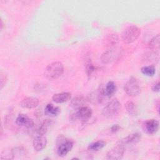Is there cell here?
<instances>
[{
    "instance_id": "277c9868",
    "label": "cell",
    "mask_w": 160,
    "mask_h": 160,
    "mask_svg": "<svg viewBox=\"0 0 160 160\" xmlns=\"http://www.w3.org/2000/svg\"><path fill=\"white\" fill-rule=\"evenodd\" d=\"M141 33L139 28L136 26H130L126 28L122 33V41L126 44H130L138 39Z\"/></svg>"
},
{
    "instance_id": "7402d4cb",
    "label": "cell",
    "mask_w": 160,
    "mask_h": 160,
    "mask_svg": "<svg viewBox=\"0 0 160 160\" xmlns=\"http://www.w3.org/2000/svg\"><path fill=\"white\" fill-rule=\"evenodd\" d=\"M105 146H106V142L104 141L99 140L96 142L91 143L88 146V149L89 151H99V150L101 149L102 148H103Z\"/></svg>"
},
{
    "instance_id": "f1b7e54d",
    "label": "cell",
    "mask_w": 160,
    "mask_h": 160,
    "mask_svg": "<svg viewBox=\"0 0 160 160\" xmlns=\"http://www.w3.org/2000/svg\"><path fill=\"white\" fill-rule=\"evenodd\" d=\"M121 129V126L118 124H114L111 128V131L112 133L116 132L117 131H118L119 130H120Z\"/></svg>"
},
{
    "instance_id": "d4e9b609",
    "label": "cell",
    "mask_w": 160,
    "mask_h": 160,
    "mask_svg": "<svg viewBox=\"0 0 160 160\" xmlns=\"http://www.w3.org/2000/svg\"><path fill=\"white\" fill-rule=\"evenodd\" d=\"M99 68L94 66L91 62H89L86 65V72L88 76H91L96 71L99 70Z\"/></svg>"
},
{
    "instance_id": "83f0119b",
    "label": "cell",
    "mask_w": 160,
    "mask_h": 160,
    "mask_svg": "<svg viewBox=\"0 0 160 160\" xmlns=\"http://www.w3.org/2000/svg\"><path fill=\"white\" fill-rule=\"evenodd\" d=\"M159 81H157L156 82H154L152 87H151V89L153 92H159Z\"/></svg>"
},
{
    "instance_id": "7a4b0ae2",
    "label": "cell",
    "mask_w": 160,
    "mask_h": 160,
    "mask_svg": "<svg viewBox=\"0 0 160 160\" xmlns=\"http://www.w3.org/2000/svg\"><path fill=\"white\" fill-rule=\"evenodd\" d=\"M122 55V49L119 47L109 48L104 51L101 57V61L104 64H111L118 61Z\"/></svg>"
},
{
    "instance_id": "2e32d148",
    "label": "cell",
    "mask_w": 160,
    "mask_h": 160,
    "mask_svg": "<svg viewBox=\"0 0 160 160\" xmlns=\"http://www.w3.org/2000/svg\"><path fill=\"white\" fill-rule=\"evenodd\" d=\"M104 96V94L103 88H101L98 91L91 93L88 97V100L93 103H100L102 101Z\"/></svg>"
},
{
    "instance_id": "9a60e30c",
    "label": "cell",
    "mask_w": 160,
    "mask_h": 160,
    "mask_svg": "<svg viewBox=\"0 0 160 160\" xmlns=\"http://www.w3.org/2000/svg\"><path fill=\"white\" fill-rule=\"evenodd\" d=\"M71 98V94L68 92H61V93H57L54 94L52 99L54 102L56 103H63L65 102H67L69 101Z\"/></svg>"
},
{
    "instance_id": "ba28073f",
    "label": "cell",
    "mask_w": 160,
    "mask_h": 160,
    "mask_svg": "<svg viewBox=\"0 0 160 160\" xmlns=\"http://www.w3.org/2000/svg\"><path fill=\"white\" fill-rule=\"evenodd\" d=\"M125 151L124 146L119 144H117L116 146L110 149L106 154V158L109 159H121L124 156Z\"/></svg>"
},
{
    "instance_id": "d6986e66",
    "label": "cell",
    "mask_w": 160,
    "mask_h": 160,
    "mask_svg": "<svg viewBox=\"0 0 160 160\" xmlns=\"http://www.w3.org/2000/svg\"><path fill=\"white\" fill-rule=\"evenodd\" d=\"M61 109L58 106H54L52 104H48L44 108V114L50 117H54L59 114Z\"/></svg>"
},
{
    "instance_id": "4dcf8cb0",
    "label": "cell",
    "mask_w": 160,
    "mask_h": 160,
    "mask_svg": "<svg viewBox=\"0 0 160 160\" xmlns=\"http://www.w3.org/2000/svg\"><path fill=\"white\" fill-rule=\"evenodd\" d=\"M2 27H3V23H2V19H1V29H2Z\"/></svg>"
},
{
    "instance_id": "5b68a950",
    "label": "cell",
    "mask_w": 160,
    "mask_h": 160,
    "mask_svg": "<svg viewBox=\"0 0 160 160\" xmlns=\"http://www.w3.org/2000/svg\"><path fill=\"white\" fill-rule=\"evenodd\" d=\"M121 108V104L117 99L109 101L103 108L102 114L106 118H111L117 115Z\"/></svg>"
},
{
    "instance_id": "4316f807",
    "label": "cell",
    "mask_w": 160,
    "mask_h": 160,
    "mask_svg": "<svg viewBox=\"0 0 160 160\" xmlns=\"http://www.w3.org/2000/svg\"><path fill=\"white\" fill-rule=\"evenodd\" d=\"M14 154L12 152V150H5L2 152L1 155V159H14Z\"/></svg>"
},
{
    "instance_id": "6da1fadb",
    "label": "cell",
    "mask_w": 160,
    "mask_h": 160,
    "mask_svg": "<svg viewBox=\"0 0 160 160\" xmlns=\"http://www.w3.org/2000/svg\"><path fill=\"white\" fill-rule=\"evenodd\" d=\"M64 72V66L59 61H55L49 64L44 70V76L50 79H56L60 77Z\"/></svg>"
},
{
    "instance_id": "8992f818",
    "label": "cell",
    "mask_w": 160,
    "mask_h": 160,
    "mask_svg": "<svg viewBox=\"0 0 160 160\" xmlns=\"http://www.w3.org/2000/svg\"><path fill=\"white\" fill-rule=\"evenodd\" d=\"M124 89L126 93L131 97H135L138 96L141 91L139 82L137 79L134 77H131L126 82Z\"/></svg>"
},
{
    "instance_id": "9c48e42d",
    "label": "cell",
    "mask_w": 160,
    "mask_h": 160,
    "mask_svg": "<svg viewBox=\"0 0 160 160\" xmlns=\"http://www.w3.org/2000/svg\"><path fill=\"white\" fill-rule=\"evenodd\" d=\"M142 128L147 134H154L158 131L159 122L154 119L146 120L142 124Z\"/></svg>"
},
{
    "instance_id": "7c38bea8",
    "label": "cell",
    "mask_w": 160,
    "mask_h": 160,
    "mask_svg": "<svg viewBox=\"0 0 160 160\" xmlns=\"http://www.w3.org/2000/svg\"><path fill=\"white\" fill-rule=\"evenodd\" d=\"M39 99L35 97H27L20 102V106L26 109H32L37 107L39 104Z\"/></svg>"
},
{
    "instance_id": "cb8c5ba5",
    "label": "cell",
    "mask_w": 160,
    "mask_h": 160,
    "mask_svg": "<svg viewBox=\"0 0 160 160\" xmlns=\"http://www.w3.org/2000/svg\"><path fill=\"white\" fill-rule=\"evenodd\" d=\"M125 108L128 112L131 115H136L138 113V109L135 104L132 101H127L125 104Z\"/></svg>"
},
{
    "instance_id": "44dd1931",
    "label": "cell",
    "mask_w": 160,
    "mask_h": 160,
    "mask_svg": "<svg viewBox=\"0 0 160 160\" xmlns=\"http://www.w3.org/2000/svg\"><path fill=\"white\" fill-rule=\"evenodd\" d=\"M51 123L52 121L51 119H45L44 121H43L37 129L38 134L40 135H44V134H46Z\"/></svg>"
},
{
    "instance_id": "f546056e",
    "label": "cell",
    "mask_w": 160,
    "mask_h": 160,
    "mask_svg": "<svg viewBox=\"0 0 160 160\" xmlns=\"http://www.w3.org/2000/svg\"><path fill=\"white\" fill-rule=\"evenodd\" d=\"M5 82H6L5 76H4L2 72H1V89L2 88L3 86L5 84Z\"/></svg>"
},
{
    "instance_id": "e0dca14e",
    "label": "cell",
    "mask_w": 160,
    "mask_h": 160,
    "mask_svg": "<svg viewBox=\"0 0 160 160\" xmlns=\"http://www.w3.org/2000/svg\"><path fill=\"white\" fill-rule=\"evenodd\" d=\"M103 91L105 96L111 98L116 93L117 91V86L114 82L110 81L106 83L105 88H103Z\"/></svg>"
},
{
    "instance_id": "5bb4252c",
    "label": "cell",
    "mask_w": 160,
    "mask_h": 160,
    "mask_svg": "<svg viewBox=\"0 0 160 160\" xmlns=\"http://www.w3.org/2000/svg\"><path fill=\"white\" fill-rule=\"evenodd\" d=\"M119 42V37L116 34H111L107 35L103 39V44L104 46L109 48L114 47Z\"/></svg>"
},
{
    "instance_id": "30bf717a",
    "label": "cell",
    "mask_w": 160,
    "mask_h": 160,
    "mask_svg": "<svg viewBox=\"0 0 160 160\" xmlns=\"http://www.w3.org/2000/svg\"><path fill=\"white\" fill-rule=\"evenodd\" d=\"M16 124L20 126L26 127L27 128H32L34 126L33 120L28 115L24 114H20L18 116L15 120Z\"/></svg>"
},
{
    "instance_id": "603a6c76",
    "label": "cell",
    "mask_w": 160,
    "mask_h": 160,
    "mask_svg": "<svg viewBox=\"0 0 160 160\" xmlns=\"http://www.w3.org/2000/svg\"><path fill=\"white\" fill-rule=\"evenodd\" d=\"M141 71L143 74L149 77H152L154 75L156 72V68L154 65L143 66L142 68H141Z\"/></svg>"
},
{
    "instance_id": "8fae6325",
    "label": "cell",
    "mask_w": 160,
    "mask_h": 160,
    "mask_svg": "<svg viewBox=\"0 0 160 160\" xmlns=\"http://www.w3.org/2000/svg\"><path fill=\"white\" fill-rule=\"evenodd\" d=\"M141 139V134L140 132H134L128 135V136L121 139L118 142V144L122 145L132 144L138 142Z\"/></svg>"
},
{
    "instance_id": "484cf974",
    "label": "cell",
    "mask_w": 160,
    "mask_h": 160,
    "mask_svg": "<svg viewBox=\"0 0 160 160\" xmlns=\"http://www.w3.org/2000/svg\"><path fill=\"white\" fill-rule=\"evenodd\" d=\"M12 152H13V154H14V156L15 155H19V156L22 155V156H24V155H26L28 154L27 150L24 148H23L22 146H21V147H16V148L12 149Z\"/></svg>"
},
{
    "instance_id": "ac0fdd59",
    "label": "cell",
    "mask_w": 160,
    "mask_h": 160,
    "mask_svg": "<svg viewBox=\"0 0 160 160\" xmlns=\"http://www.w3.org/2000/svg\"><path fill=\"white\" fill-rule=\"evenodd\" d=\"M86 99L82 96H77L74 97L71 101V106L74 109H79L84 106Z\"/></svg>"
},
{
    "instance_id": "3957f363",
    "label": "cell",
    "mask_w": 160,
    "mask_h": 160,
    "mask_svg": "<svg viewBox=\"0 0 160 160\" xmlns=\"http://www.w3.org/2000/svg\"><path fill=\"white\" fill-rule=\"evenodd\" d=\"M57 152L61 157L65 156L72 148L73 142L64 136L61 135L57 139Z\"/></svg>"
},
{
    "instance_id": "ffe728a7",
    "label": "cell",
    "mask_w": 160,
    "mask_h": 160,
    "mask_svg": "<svg viewBox=\"0 0 160 160\" xmlns=\"http://www.w3.org/2000/svg\"><path fill=\"white\" fill-rule=\"evenodd\" d=\"M159 41H160V36L159 34H158L154 36L149 42V49L153 51L157 52L159 49Z\"/></svg>"
},
{
    "instance_id": "4fadbf2b",
    "label": "cell",
    "mask_w": 160,
    "mask_h": 160,
    "mask_svg": "<svg viewBox=\"0 0 160 160\" xmlns=\"http://www.w3.org/2000/svg\"><path fill=\"white\" fill-rule=\"evenodd\" d=\"M46 144L47 139L44 135L39 134V136H36L32 142L33 148L36 151L42 150L46 146Z\"/></svg>"
},
{
    "instance_id": "52a82bcc",
    "label": "cell",
    "mask_w": 160,
    "mask_h": 160,
    "mask_svg": "<svg viewBox=\"0 0 160 160\" xmlns=\"http://www.w3.org/2000/svg\"><path fill=\"white\" fill-rule=\"evenodd\" d=\"M92 109L88 106H83L78 109V111L71 115V119L73 121L81 120L82 121H88L92 116Z\"/></svg>"
}]
</instances>
